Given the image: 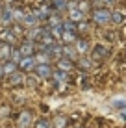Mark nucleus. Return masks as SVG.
<instances>
[{"label":"nucleus","instance_id":"bb28decb","mask_svg":"<svg viewBox=\"0 0 126 128\" xmlns=\"http://www.w3.org/2000/svg\"><path fill=\"white\" fill-rule=\"evenodd\" d=\"M7 2H9V0H7Z\"/></svg>","mask_w":126,"mask_h":128},{"label":"nucleus","instance_id":"6ab92c4d","mask_svg":"<svg viewBox=\"0 0 126 128\" xmlns=\"http://www.w3.org/2000/svg\"><path fill=\"white\" fill-rule=\"evenodd\" d=\"M24 80V74H22V70L20 72H13L11 76H9V84H13V86H20Z\"/></svg>","mask_w":126,"mask_h":128},{"label":"nucleus","instance_id":"423d86ee","mask_svg":"<svg viewBox=\"0 0 126 128\" xmlns=\"http://www.w3.org/2000/svg\"><path fill=\"white\" fill-rule=\"evenodd\" d=\"M33 70H35V74H37L39 78H41V80H46V78H50V76H52V72H54L48 63H37Z\"/></svg>","mask_w":126,"mask_h":128},{"label":"nucleus","instance_id":"a211bd4d","mask_svg":"<svg viewBox=\"0 0 126 128\" xmlns=\"http://www.w3.org/2000/svg\"><path fill=\"white\" fill-rule=\"evenodd\" d=\"M30 122H32V115H30V112H22L19 115V128H28Z\"/></svg>","mask_w":126,"mask_h":128},{"label":"nucleus","instance_id":"39448f33","mask_svg":"<svg viewBox=\"0 0 126 128\" xmlns=\"http://www.w3.org/2000/svg\"><path fill=\"white\" fill-rule=\"evenodd\" d=\"M46 34H48V30H46V28H41V26L37 24V26H33V28L28 30V39L35 43V41H41Z\"/></svg>","mask_w":126,"mask_h":128},{"label":"nucleus","instance_id":"1a4fd4ad","mask_svg":"<svg viewBox=\"0 0 126 128\" xmlns=\"http://www.w3.org/2000/svg\"><path fill=\"white\" fill-rule=\"evenodd\" d=\"M17 69H19V65H17L15 61L7 60L6 63L2 65V74H4V76H11L13 72H17Z\"/></svg>","mask_w":126,"mask_h":128},{"label":"nucleus","instance_id":"5701e85b","mask_svg":"<svg viewBox=\"0 0 126 128\" xmlns=\"http://www.w3.org/2000/svg\"><path fill=\"white\" fill-rule=\"evenodd\" d=\"M35 128H50V126H48V122H46L45 119H39L37 124H35Z\"/></svg>","mask_w":126,"mask_h":128},{"label":"nucleus","instance_id":"6e6552de","mask_svg":"<svg viewBox=\"0 0 126 128\" xmlns=\"http://www.w3.org/2000/svg\"><path fill=\"white\" fill-rule=\"evenodd\" d=\"M76 39H78V32H74V30H63L61 32V41L65 45H74Z\"/></svg>","mask_w":126,"mask_h":128},{"label":"nucleus","instance_id":"20e7f679","mask_svg":"<svg viewBox=\"0 0 126 128\" xmlns=\"http://www.w3.org/2000/svg\"><path fill=\"white\" fill-rule=\"evenodd\" d=\"M72 6V2L71 0H52L50 2V8H52V11L54 13H65V11H69V8Z\"/></svg>","mask_w":126,"mask_h":128},{"label":"nucleus","instance_id":"ddd939ff","mask_svg":"<svg viewBox=\"0 0 126 128\" xmlns=\"http://www.w3.org/2000/svg\"><path fill=\"white\" fill-rule=\"evenodd\" d=\"M19 50H20V54L22 56H33V41H22L20 43V46H19Z\"/></svg>","mask_w":126,"mask_h":128},{"label":"nucleus","instance_id":"393cba45","mask_svg":"<svg viewBox=\"0 0 126 128\" xmlns=\"http://www.w3.org/2000/svg\"><path fill=\"white\" fill-rule=\"evenodd\" d=\"M0 76H2V65H0Z\"/></svg>","mask_w":126,"mask_h":128},{"label":"nucleus","instance_id":"aec40b11","mask_svg":"<svg viewBox=\"0 0 126 128\" xmlns=\"http://www.w3.org/2000/svg\"><path fill=\"white\" fill-rule=\"evenodd\" d=\"M50 58H52V56L48 54V52H43V50H39V52H37V56H35V61H37V63H48V61H50Z\"/></svg>","mask_w":126,"mask_h":128},{"label":"nucleus","instance_id":"a878e982","mask_svg":"<svg viewBox=\"0 0 126 128\" xmlns=\"http://www.w3.org/2000/svg\"><path fill=\"white\" fill-rule=\"evenodd\" d=\"M71 2H80V0H71Z\"/></svg>","mask_w":126,"mask_h":128},{"label":"nucleus","instance_id":"f3484780","mask_svg":"<svg viewBox=\"0 0 126 128\" xmlns=\"http://www.w3.org/2000/svg\"><path fill=\"white\" fill-rule=\"evenodd\" d=\"M76 56H78V52H76L74 45H65V46H63V58H69V60L74 61Z\"/></svg>","mask_w":126,"mask_h":128},{"label":"nucleus","instance_id":"412c9836","mask_svg":"<svg viewBox=\"0 0 126 128\" xmlns=\"http://www.w3.org/2000/svg\"><path fill=\"white\" fill-rule=\"evenodd\" d=\"M111 22L123 24L124 22V13L123 11H111Z\"/></svg>","mask_w":126,"mask_h":128},{"label":"nucleus","instance_id":"dca6fc26","mask_svg":"<svg viewBox=\"0 0 126 128\" xmlns=\"http://www.w3.org/2000/svg\"><path fill=\"white\" fill-rule=\"evenodd\" d=\"M74 48H76L78 54H85V52L89 50V43L85 41V39H80V37H78L76 43H74Z\"/></svg>","mask_w":126,"mask_h":128},{"label":"nucleus","instance_id":"4be33fe9","mask_svg":"<svg viewBox=\"0 0 126 128\" xmlns=\"http://www.w3.org/2000/svg\"><path fill=\"white\" fill-rule=\"evenodd\" d=\"M11 61H15L17 65H19V61L22 60V54H20V50L19 48H13V52H11V58H9Z\"/></svg>","mask_w":126,"mask_h":128},{"label":"nucleus","instance_id":"b1692460","mask_svg":"<svg viewBox=\"0 0 126 128\" xmlns=\"http://www.w3.org/2000/svg\"><path fill=\"white\" fill-rule=\"evenodd\" d=\"M80 67L82 69H89L91 67V61L89 60H80Z\"/></svg>","mask_w":126,"mask_h":128},{"label":"nucleus","instance_id":"4468645a","mask_svg":"<svg viewBox=\"0 0 126 128\" xmlns=\"http://www.w3.org/2000/svg\"><path fill=\"white\" fill-rule=\"evenodd\" d=\"M72 67H74L72 60H69V58H63V56L58 60V69H59V70H65V72H69V70H72Z\"/></svg>","mask_w":126,"mask_h":128},{"label":"nucleus","instance_id":"f8f14e48","mask_svg":"<svg viewBox=\"0 0 126 128\" xmlns=\"http://www.w3.org/2000/svg\"><path fill=\"white\" fill-rule=\"evenodd\" d=\"M52 78L56 80V84L58 86H63V84L69 82V72H65V70H56V72H52Z\"/></svg>","mask_w":126,"mask_h":128},{"label":"nucleus","instance_id":"2eb2a0df","mask_svg":"<svg viewBox=\"0 0 126 128\" xmlns=\"http://www.w3.org/2000/svg\"><path fill=\"white\" fill-rule=\"evenodd\" d=\"M11 52H13V45L9 43H4V45H0V60H9L11 58Z\"/></svg>","mask_w":126,"mask_h":128},{"label":"nucleus","instance_id":"f257e3e1","mask_svg":"<svg viewBox=\"0 0 126 128\" xmlns=\"http://www.w3.org/2000/svg\"><path fill=\"white\" fill-rule=\"evenodd\" d=\"M91 19H93L95 24L104 26V24H108V22H111V11L108 10V8H100V6H98V8H95V10H93Z\"/></svg>","mask_w":126,"mask_h":128},{"label":"nucleus","instance_id":"9b49d317","mask_svg":"<svg viewBox=\"0 0 126 128\" xmlns=\"http://www.w3.org/2000/svg\"><path fill=\"white\" fill-rule=\"evenodd\" d=\"M110 56V50H108L106 46H102V45H97L93 48V58L95 60H104V58H108Z\"/></svg>","mask_w":126,"mask_h":128},{"label":"nucleus","instance_id":"0eeeda50","mask_svg":"<svg viewBox=\"0 0 126 128\" xmlns=\"http://www.w3.org/2000/svg\"><path fill=\"white\" fill-rule=\"evenodd\" d=\"M67 13H69V20H72V22H80V20H84V19H85V13L82 11L74 2H72V6L69 8V11H67Z\"/></svg>","mask_w":126,"mask_h":128},{"label":"nucleus","instance_id":"f03ea898","mask_svg":"<svg viewBox=\"0 0 126 128\" xmlns=\"http://www.w3.org/2000/svg\"><path fill=\"white\" fill-rule=\"evenodd\" d=\"M0 22L2 24H6V26H9L15 22V17H13V8L11 6H0Z\"/></svg>","mask_w":126,"mask_h":128},{"label":"nucleus","instance_id":"7ed1b4c3","mask_svg":"<svg viewBox=\"0 0 126 128\" xmlns=\"http://www.w3.org/2000/svg\"><path fill=\"white\" fill-rule=\"evenodd\" d=\"M37 65L35 61V56H22V60L19 61V69L22 70V72H30V70H33Z\"/></svg>","mask_w":126,"mask_h":128},{"label":"nucleus","instance_id":"9d476101","mask_svg":"<svg viewBox=\"0 0 126 128\" xmlns=\"http://www.w3.org/2000/svg\"><path fill=\"white\" fill-rule=\"evenodd\" d=\"M20 24H22V26H26V28L30 30V28H33V26H37V24H39V19H37L35 15H33V13H26Z\"/></svg>","mask_w":126,"mask_h":128}]
</instances>
